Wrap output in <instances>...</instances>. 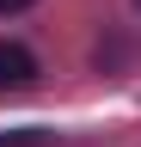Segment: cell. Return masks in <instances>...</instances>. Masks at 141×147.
<instances>
[{
  "mask_svg": "<svg viewBox=\"0 0 141 147\" xmlns=\"http://www.w3.org/2000/svg\"><path fill=\"white\" fill-rule=\"evenodd\" d=\"M135 6H141V0H135Z\"/></svg>",
  "mask_w": 141,
  "mask_h": 147,
  "instance_id": "cell-4",
  "label": "cell"
},
{
  "mask_svg": "<svg viewBox=\"0 0 141 147\" xmlns=\"http://www.w3.org/2000/svg\"><path fill=\"white\" fill-rule=\"evenodd\" d=\"M37 86V55L25 43H0V92H25Z\"/></svg>",
  "mask_w": 141,
  "mask_h": 147,
  "instance_id": "cell-1",
  "label": "cell"
},
{
  "mask_svg": "<svg viewBox=\"0 0 141 147\" xmlns=\"http://www.w3.org/2000/svg\"><path fill=\"white\" fill-rule=\"evenodd\" d=\"M55 135L49 129H12V135H0V147H49Z\"/></svg>",
  "mask_w": 141,
  "mask_h": 147,
  "instance_id": "cell-2",
  "label": "cell"
},
{
  "mask_svg": "<svg viewBox=\"0 0 141 147\" xmlns=\"http://www.w3.org/2000/svg\"><path fill=\"white\" fill-rule=\"evenodd\" d=\"M31 6V0H0V12H25Z\"/></svg>",
  "mask_w": 141,
  "mask_h": 147,
  "instance_id": "cell-3",
  "label": "cell"
}]
</instances>
